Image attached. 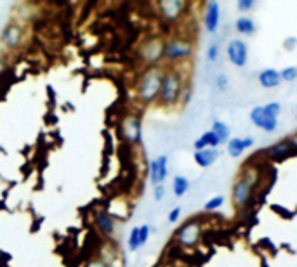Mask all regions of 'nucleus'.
Segmentation results:
<instances>
[{"label":"nucleus","mask_w":297,"mask_h":267,"mask_svg":"<svg viewBox=\"0 0 297 267\" xmlns=\"http://www.w3.org/2000/svg\"><path fill=\"white\" fill-rule=\"evenodd\" d=\"M226 146H228V153L230 156H233V158H238V156L244 155L247 149H250L252 146H254V139L252 137H231L228 142H226Z\"/></svg>","instance_id":"nucleus-15"},{"label":"nucleus","mask_w":297,"mask_h":267,"mask_svg":"<svg viewBox=\"0 0 297 267\" xmlns=\"http://www.w3.org/2000/svg\"><path fill=\"white\" fill-rule=\"evenodd\" d=\"M254 7H256L254 0H238L236 2V9L240 10V12H248V10H252Z\"/></svg>","instance_id":"nucleus-29"},{"label":"nucleus","mask_w":297,"mask_h":267,"mask_svg":"<svg viewBox=\"0 0 297 267\" xmlns=\"http://www.w3.org/2000/svg\"><path fill=\"white\" fill-rule=\"evenodd\" d=\"M190 189V181L184 177V175H176L174 181H172V191H174V195L178 196V198H181V196H184L186 193H188Z\"/></svg>","instance_id":"nucleus-21"},{"label":"nucleus","mask_w":297,"mask_h":267,"mask_svg":"<svg viewBox=\"0 0 297 267\" xmlns=\"http://www.w3.org/2000/svg\"><path fill=\"white\" fill-rule=\"evenodd\" d=\"M165 69L160 66H150L144 69L138 82V97L144 104H152V102L158 101L160 90H162Z\"/></svg>","instance_id":"nucleus-2"},{"label":"nucleus","mask_w":297,"mask_h":267,"mask_svg":"<svg viewBox=\"0 0 297 267\" xmlns=\"http://www.w3.org/2000/svg\"><path fill=\"white\" fill-rule=\"evenodd\" d=\"M234 28H236V31L240 35L244 36H252L256 33V30H258V26H256L254 19L248 16H240L236 19V23H234Z\"/></svg>","instance_id":"nucleus-19"},{"label":"nucleus","mask_w":297,"mask_h":267,"mask_svg":"<svg viewBox=\"0 0 297 267\" xmlns=\"http://www.w3.org/2000/svg\"><path fill=\"white\" fill-rule=\"evenodd\" d=\"M297 47V38L296 36H287V38L284 40V49L288 50V52H292Z\"/></svg>","instance_id":"nucleus-32"},{"label":"nucleus","mask_w":297,"mask_h":267,"mask_svg":"<svg viewBox=\"0 0 297 267\" xmlns=\"http://www.w3.org/2000/svg\"><path fill=\"white\" fill-rule=\"evenodd\" d=\"M258 80H259V85H261L262 89H276V87H280V83H282L280 71H278V69H273V68L262 69V71L259 73Z\"/></svg>","instance_id":"nucleus-16"},{"label":"nucleus","mask_w":297,"mask_h":267,"mask_svg":"<svg viewBox=\"0 0 297 267\" xmlns=\"http://www.w3.org/2000/svg\"><path fill=\"white\" fill-rule=\"evenodd\" d=\"M184 90H186V80L181 69H178V68L167 69L164 76L162 90H160V96H158L160 106H165V108L176 106L182 99Z\"/></svg>","instance_id":"nucleus-1"},{"label":"nucleus","mask_w":297,"mask_h":267,"mask_svg":"<svg viewBox=\"0 0 297 267\" xmlns=\"http://www.w3.org/2000/svg\"><path fill=\"white\" fill-rule=\"evenodd\" d=\"M282 82H294L297 80V66H287L280 71Z\"/></svg>","instance_id":"nucleus-26"},{"label":"nucleus","mask_w":297,"mask_h":267,"mask_svg":"<svg viewBox=\"0 0 297 267\" xmlns=\"http://www.w3.org/2000/svg\"><path fill=\"white\" fill-rule=\"evenodd\" d=\"M122 132L127 142H130V144H141L142 141L141 118H138V116H127L122 123Z\"/></svg>","instance_id":"nucleus-10"},{"label":"nucleus","mask_w":297,"mask_h":267,"mask_svg":"<svg viewBox=\"0 0 297 267\" xmlns=\"http://www.w3.org/2000/svg\"><path fill=\"white\" fill-rule=\"evenodd\" d=\"M188 7H190V3L182 2V0H165V2L156 3L158 14L165 21H168V23H174V21H178L179 17L184 16Z\"/></svg>","instance_id":"nucleus-7"},{"label":"nucleus","mask_w":297,"mask_h":267,"mask_svg":"<svg viewBox=\"0 0 297 267\" xmlns=\"http://www.w3.org/2000/svg\"><path fill=\"white\" fill-rule=\"evenodd\" d=\"M168 175V158L167 155H162L150 163V179L153 186H160L165 182Z\"/></svg>","instance_id":"nucleus-12"},{"label":"nucleus","mask_w":297,"mask_h":267,"mask_svg":"<svg viewBox=\"0 0 297 267\" xmlns=\"http://www.w3.org/2000/svg\"><path fill=\"white\" fill-rule=\"evenodd\" d=\"M212 132L219 137V141H221V144H226V142L231 139V130H230V125H226L224 122H221V120H216L214 123H212Z\"/></svg>","instance_id":"nucleus-20"},{"label":"nucleus","mask_w":297,"mask_h":267,"mask_svg":"<svg viewBox=\"0 0 297 267\" xmlns=\"http://www.w3.org/2000/svg\"><path fill=\"white\" fill-rule=\"evenodd\" d=\"M94 222H96L98 229L104 234L106 238H112L116 231L115 217L106 210H96L94 212Z\"/></svg>","instance_id":"nucleus-13"},{"label":"nucleus","mask_w":297,"mask_h":267,"mask_svg":"<svg viewBox=\"0 0 297 267\" xmlns=\"http://www.w3.org/2000/svg\"><path fill=\"white\" fill-rule=\"evenodd\" d=\"M216 87H218V90H221V92H224V90L228 89V76H226L224 73L216 76Z\"/></svg>","instance_id":"nucleus-30"},{"label":"nucleus","mask_w":297,"mask_h":267,"mask_svg":"<svg viewBox=\"0 0 297 267\" xmlns=\"http://www.w3.org/2000/svg\"><path fill=\"white\" fill-rule=\"evenodd\" d=\"M268 155H270V158L282 162V160H287V158H290L292 155H296V151H294V148H292L290 141L284 139V141L270 146V148H268Z\"/></svg>","instance_id":"nucleus-14"},{"label":"nucleus","mask_w":297,"mask_h":267,"mask_svg":"<svg viewBox=\"0 0 297 267\" xmlns=\"http://www.w3.org/2000/svg\"><path fill=\"white\" fill-rule=\"evenodd\" d=\"M165 196V186L160 184V186H155V191H153V198L155 201H162Z\"/></svg>","instance_id":"nucleus-33"},{"label":"nucleus","mask_w":297,"mask_h":267,"mask_svg":"<svg viewBox=\"0 0 297 267\" xmlns=\"http://www.w3.org/2000/svg\"><path fill=\"white\" fill-rule=\"evenodd\" d=\"M250 122L254 123L256 127H259L261 129V125H262V120H264V111H262V106H256L254 109L250 111Z\"/></svg>","instance_id":"nucleus-25"},{"label":"nucleus","mask_w":297,"mask_h":267,"mask_svg":"<svg viewBox=\"0 0 297 267\" xmlns=\"http://www.w3.org/2000/svg\"><path fill=\"white\" fill-rule=\"evenodd\" d=\"M23 38H24V28L20 23L7 24L4 28L2 35H0V40H2V43L7 49H20L21 43H23Z\"/></svg>","instance_id":"nucleus-9"},{"label":"nucleus","mask_w":297,"mask_h":267,"mask_svg":"<svg viewBox=\"0 0 297 267\" xmlns=\"http://www.w3.org/2000/svg\"><path fill=\"white\" fill-rule=\"evenodd\" d=\"M296 116H297V108H296Z\"/></svg>","instance_id":"nucleus-36"},{"label":"nucleus","mask_w":297,"mask_h":267,"mask_svg":"<svg viewBox=\"0 0 297 267\" xmlns=\"http://www.w3.org/2000/svg\"><path fill=\"white\" fill-rule=\"evenodd\" d=\"M2 69H4V61H2V57H0V73H2Z\"/></svg>","instance_id":"nucleus-35"},{"label":"nucleus","mask_w":297,"mask_h":267,"mask_svg":"<svg viewBox=\"0 0 297 267\" xmlns=\"http://www.w3.org/2000/svg\"><path fill=\"white\" fill-rule=\"evenodd\" d=\"M195 50L193 42L190 38H182V36H174L164 42V59L168 63H184L190 59Z\"/></svg>","instance_id":"nucleus-3"},{"label":"nucleus","mask_w":297,"mask_h":267,"mask_svg":"<svg viewBox=\"0 0 297 267\" xmlns=\"http://www.w3.org/2000/svg\"><path fill=\"white\" fill-rule=\"evenodd\" d=\"M256 172L254 170H247L240 179L236 181L233 188V201L238 208L245 207L248 201L252 200V195H254V188H256Z\"/></svg>","instance_id":"nucleus-4"},{"label":"nucleus","mask_w":297,"mask_h":267,"mask_svg":"<svg viewBox=\"0 0 297 267\" xmlns=\"http://www.w3.org/2000/svg\"><path fill=\"white\" fill-rule=\"evenodd\" d=\"M218 158H219V151L218 149H212V148H207V149H202V151L193 153V160H195L196 165L202 167V168H208L210 165H214Z\"/></svg>","instance_id":"nucleus-17"},{"label":"nucleus","mask_w":297,"mask_h":267,"mask_svg":"<svg viewBox=\"0 0 297 267\" xmlns=\"http://www.w3.org/2000/svg\"><path fill=\"white\" fill-rule=\"evenodd\" d=\"M127 247H129L130 252H136L139 250V226H136V228H132V231L129 234V240H127Z\"/></svg>","instance_id":"nucleus-23"},{"label":"nucleus","mask_w":297,"mask_h":267,"mask_svg":"<svg viewBox=\"0 0 297 267\" xmlns=\"http://www.w3.org/2000/svg\"><path fill=\"white\" fill-rule=\"evenodd\" d=\"M200 236H202V226L196 221H188L176 231V241L186 248L195 247L198 241H200Z\"/></svg>","instance_id":"nucleus-5"},{"label":"nucleus","mask_w":297,"mask_h":267,"mask_svg":"<svg viewBox=\"0 0 297 267\" xmlns=\"http://www.w3.org/2000/svg\"><path fill=\"white\" fill-rule=\"evenodd\" d=\"M226 54H228V61L233 66L244 68L248 63V45L242 38H233L228 42L226 47Z\"/></svg>","instance_id":"nucleus-6"},{"label":"nucleus","mask_w":297,"mask_h":267,"mask_svg":"<svg viewBox=\"0 0 297 267\" xmlns=\"http://www.w3.org/2000/svg\"><path fill=\"white\" fill-rule=\"evenodd\" d=\"M139 54H141V59L144 61L146 64L155 66L158 61L164 59V42L158 38L146 40L141 45V49H139Z\"/></svg>","instance_id":"nucleus-8"},{"label":"nucleus","mask_w":297,"mask_h":267,"mask_svg":"<svg viewBox=\"0 0 297 267\" xmlns=\"http://www.w3.org/2000/svg\"><path fill=\"white\" fill-rule=\"evenodd\" d=\"M224 205V196H214L204 205V210L205 212H216L218 208H221Z\"/></svg>","instance_id":"nucleus-24"},{"label":"nucleus","mask_w":297,"mask_h":267,"mask_svg":"<svg viewBox=\"0 0 297 267\" xmlns=\"http://www.w3.org/2000/svg\"><path fill=\"white\" fill-rule=\"evenodd\" d=\"M262 109H264V115L270 116V118H276V120H278V116H280V113H282L280 102H274V101L273 102H268V104H264Z\"/></svg>","instance_id":"nucleus-22"},{"label":"nucleus","mask_w":297,"mask_h":267,"mask_svg":"<svg viewBox=\"0 0 297 267\" xmlns=\"http://www.w3.org/2000/svg\"><path fill=\"white\" fill-rule=\"evenodd\" d=\"M193 146H195V151H202V149H207V148L218 149L219 146H221V141H219V137L212 132V130H207V132L202 134L200 137L196 139Z\"/></svg>","instance_id":"nucleus-18"},{"label":"nucleus","mask_w":297,"mask_h":267,"mask_svg":"<svg viewBox=\"0 0 297 267\" xmlns=\"http://www.w3.org/2000/svg\"><path fill=\"white\" fill-rule=\"evenodd\" d=\"M219 23H221V3L208 2L205 5V12H204V24L207 33L214 35L219 28Z\"/></svg>","instance_id":"nucleus-11"},{"label":"nucleus","mask_w":297,"mask_h":267,"mask_svg":"<svg viewBox=\"0 0 297 267\" xmlns=\"http://www.w3.org/2000/svg\"><path fill=\"white\" fill-rule=\"evenodd\" d=\"M150 233H152V228H150L148 224H142L139 226V247H144L146 243H148L150 240Z\"/></svg>","instance_id":"nucleus-27"},{"label":"nucleus","mask_w":297,"mask_h":267,"mask_svg":"<svg viewBox=\"0 0 297 267\" xmlns=\"http://www.w3.org/2000/svg\"><path fill=\"white\" fill-rule=\"evenodd\" d=\"M167 219H168V222H170V224L178 222L179 219H181V207H174V208H172V210L168 212Z\"/></svg>","instance_id":"nucleus-31"},{"label":"nucleus","mask_w":297,"mask_h":267,"mask_svg":"<svg viewBox=\"0 0 297 267\" xmlns=\"http://www.w3.org/2000/svg\"><path fill=\"white\" fill-rule=\"evenodd\" d=\"M219 52H221V49H219V43L212 42L210 45H208V49H207L208 63H216V61H218V57H219Z\"/></svg>","instance_id":"nucleus-28"},{"label":"nucleus","mask_w":297,"mask_h":267,"mask_svg":"<svg viewBox=\"0 0 297 267\" xmlns=\"http://www.w3.org/2000/svg\"><path fill=\"white\" fill-rule=\"evenodd\" d=\"M87 267H110L106 262H102L101 259H94V261H90L89 264H87Z\"/></svg>","instance_id":"nucleus-34"}]
</instances>
